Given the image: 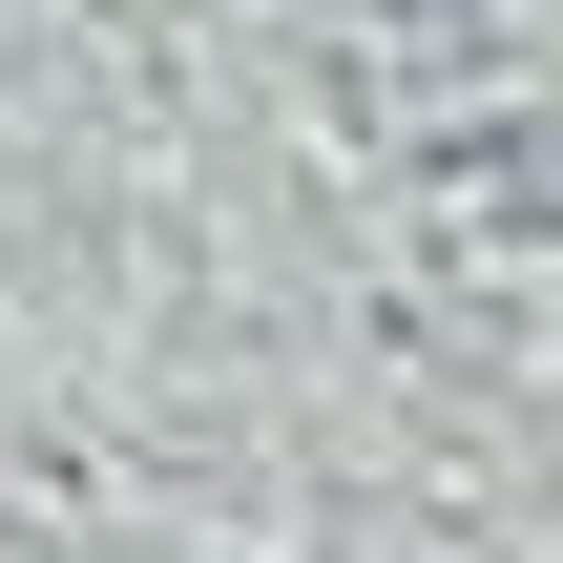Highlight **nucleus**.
Masks as SVG:
<instances>
[]
</instances>
